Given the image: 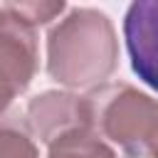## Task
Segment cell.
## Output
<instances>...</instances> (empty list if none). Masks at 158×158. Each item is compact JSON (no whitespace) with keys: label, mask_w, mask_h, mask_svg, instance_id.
<instances>
[{"label":"cell","mask_w":158,"mask_h":158,"mask_svg":"<svg viewBox=\"0 0 158 158\" xmlns=\"http://www.w3.org/2000/svg\"><path fill=\"white\" fill-rule=\"evenodd\" d=\"M116 42L104 12L77 7L49 35V74L64 84H89L114 69Z\"/></svg>","instance_id":"1"},{"label":"cell","mask_w":158,"mask_h":158,"mask_svg":"<svg viewBox=\"0 0 158 158\" xmlns=\"http://www.w3.org/2000/svg\"><path fill=\"white\" fill-rule=\"evenodd\" d=\"M86 99L89 121L121 143L131 156H148L158 148V104L126 84L104 86Z\"/></svg>","instance_id":"2"},{"label":"cell","mask_w":158,"mask_h":158,"mask_svg":"<svg viewBox=\"0 0 158 158\" xmlns=\"http://www.w3.org/2000/svg\"><path fill=\"white\" fill-rule=\"evenodd\" d=\"M37 59L32 25L12 2L0 5V111L30 84Z\"/></svg>","instance_id":"3"},{"label":"cell","mask_w":158,"mask_h":158,"mask_svg":"<svg viewBox=\"0 0 158 158\" xmlns=\"http://www.w3.org/2000/svg\"><path fill=\"white\" fill-rule=\"evenodd\" d=\"M123 40L133 72L158 91V0H141L126 10Z\"/></svg>","instance_id":"4"},{"label":"cell","mask_w":158,"mask_h":158,"mask_svg":"<svg viewBox=\"0 0 158 158\" xmlns=\"http://www.w3.org/2000/svg\"><path fill=\"white\" fill-rule=\"evenodd\" d=\"M49 158H116L86 126H77L54 138Z\"/></svg>","instance_id":"5"},{"label":"cell","mask_w":158,"mask_h":158,"mask_svg":"<svg viewBox=\"0 0 158 158\" xmlns=\"http://www.w3.org/2000/svg\"><path fill=\"white\" fill-rule=\"evenodd\" d=\"M20 116H0V158H37L27 128Z\"/></svg>","instance_id":"6"}]
</instances>
